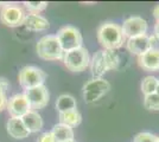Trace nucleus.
Returning a JSON list of instances; mask_svg holds the SVG:
<instances>
[{"label": "nucleus", "mask_w": 159, "mask_h": 142, "mask_svg": "<svg viewBox=\"0 0 159 142\" xmlns=\"http://www.w3.org/2000/svg\"><path fill=\"white\" fill-rule=\"evenodd\" d=\"M98 41L105 50L115 51L124 45L126 38L124 37L122 28L119 24L113 21H105L98 27Z\"/></svg>", "instance_id": "obj_1"}, {"label": "nucleus", "mask_w": 159, "mask_h": 142, "mask_svg": "<svg viewBox=\"0 0 159 142\" xmlns=\"http://www.w3.org/2000/svg\"><path fill=\"white\" fill-rule=\"evenodd\" d=\"M37 54L45 61H58L63 59V50L57 37L55 34H48L42 37L37 43Z\"/></svg>", "instance_id": "obj_2"}, {"label": "nucleus", "mask_w": 159, "mask_h": 142, "mask_svg": "<svg viewBox=\"0 0 159 142\" xmlns=\"http://www.w3.org/2000/svg\"><path fill=\"white\" fill-rule=\"evenodd\" d=\"M64 65L69 71L73 72H81L86 70L90 64V56L86 47L81 46L71 51L64 52L63 54Z\"/></svg>", "instance_id": "obj_3"}, {"label": "nucleus", "mask_w": 159, "mask_h": 142, "mask_svg": "<svg viewBox=\"0 0 159 142\" xmlns=\"http://www.w3.org/2000/svg\"><path fill=\"white\" fill-rule=\"evenodd\" d=\"M56 37L60 41L63 52H68V51H71L75 49H79L82 46V43H83V38H82L80 30L71 25L61 27L57 31Z\"/></svg>", "instance_id": "obj_4"}, {"label": "nucleus", "mask_w": 159, "mask_h": 142, "mask_svg": "<svg viewBox=\"0 0 159 142\" xmlns=\"http://www.w3.org/2000/svg\"><path fill=\"white\" fill-rule=\"evenodd\" d=\"M18 80H19L20 87L27 90L39 85H44V82L47 80V74L37 67L27 65L19 71Z\"/></svg>", "instance_id": "obj_5"}, {"label": "nucleus", "mask_w": 159, "mask_h": 142, "mask_svg": "<svg viewBox=\"0 0 159 142\" xmlns=\"http://www.w3.org/2000/svg\"><path fill=\"white\" fill-rule=\"evenodd\" d=\"M82 90L86 103H94L109 93L111 83L103 78H92L83 85Z\"/></svg>", "instance_id": "obj_6"}, {"label": "nucleus", "mask_w": 159, "mask_h": 142, "mask_svg": "<svg viewBox=\"0 0 159 142\" xmlns=\"http://www.w3.org/2000/svg\"><path fill=\"white\" fill-rule=\"evenodd\" d=\"M24 10L18 5L7 4L4 5L0 11V21L8 27H17L23 25L25 19Z\"/></svg>", "instance_id": "obj_7"}, {"label": "nucleus", "mask_w": 159, "mask_h": 142, "mask_svg": "<svg viewBox=\"0 0 159 142\" xmlns=\"http://www.w3.org/2000/svg\"><path fill=\"white\" fill-rule=\"evenodd\" d=\"M122 33L124 37L129 39V38H134V37H139V36H144L147 34V21L139 15H132V17H128L127 19L124 20L122 25Z\"/></svg>", "instance_id": "obj_8"}, {"label": "nucleus", "mask_w": 159, "mask_h": 142, "mask_svg": "<svg viewBox=\"0 0 159 142\" xmlns=\"http://www.w3.org/2000/svg\"><path fill=\"white\" fill-rule=\"evenodd\" d=\"M24 94L29 101L31 110H36V111L47 107L49 100H50V94L45 85H39L36 88L27 89L25 90Z\"/></svg>", "instance_id": "obj_9"}, {"label": "nucleus", "mask_w": 159, "mask_h": 142, "mask_svg": "<svg viewBox=\"0 0 159 142\" xmlns=\"http://www.w3.org/2000/svg\"><path fill=\"white\" fill-rule=\"evenodd\" d=\"M6 108L10 116L14 118H21L31 110V107L29 104L25 94H16L11 96L7 101Z\"/></svg>", "instance_id": "obj_10"}, {"label": "nucleus", "mask_w": 159, "mask_h": 142, "mask_svg": "<svg viewBox=\"0 0 159 142\" xmlns=\"http://www.w3.org/2000/svg\"><path fill=\"white\" fill-rule=\"evenodd\" d=\"M90 72L93 78H102V76L109 71V65L107 62V56L105 50H99L95 52L90 59Z\"/></svg>", "instance_id": "obj_11"}, {"label": "nucleus", "mask_w": 159, "mask_h": 142, "mask_svg": "<svg viewBox=\"0 0 159 142\" xmlns=\"http://www.w3.org/2000/svg\"><path fill=\"white\" fill-rule=\"evenodd\" d=\"M138 64L145 71H159V51L150 49L138 57Z\"/></svg>", "instance_id": "obj_12"}, {"label": "nucleus", "mask_w": 159, "mask_h": 142, "mask_svg": "<svg viewBox=\"0 0 159 142\" xmlns=\"http://www.w3.org/2000/svg\"><path fill=\"white\" fill-rule=\"evenodd\" d=\"M126 47L131 54L139 57L140 54H145L146 51H148L151 49L150 38H148L147 34L134 37V38H129V39L126 41Z\"/></svg>", "instance_id": "obj_13"}, {"label": "nucleus", "mask_w": 159, "mask_h": 142, "mask_svg": "<svg viewBox=\"0 0 159 142\" xmlns=\"http://www.w3.org/2000/svg\"><path fill=\"white\" fill-rule=\"evenodd\" d=\"M23 25L26 27L29 31L33 32H40V31H45L49 28L50 24L45 17L36 13H27L25 15V19Z\"/></svg>", "instance_id": "obj_14"}, {"label": "nucleus", "mask_w": 159, "mask_h": 142, "mask_svg": "<svg viewBox=\"0 0 159 142\" xmlns=\"http://www.w3.org/2000/svg\"><path fill=\"white\" fill-rule=\"evenodd\" d=\"M6 129H7L8 135L11 136V137H13V139H17V140L25 139V137H27L29 134H30L21 118L11 117V118L7 121Z\"/></svg>", "instance_id": "obj_15"}, {"label": "nucleus", "mask_w": 159, "mask_h": 142, "mask_svg": "<svg viewBox=\"0 0 159 142\" xmlns=\"http://www.w3.org/2000/svg\"><path fill=\"white\" fill-rule=\"evenodd\" d=\"M29 133H38L43 128V118L36 110H30L27 114L21 117Z\"/></svg>", "instance_id": "obj_16"}, {"label": "nucleus", "mask_w": 159, "mask_h": 142, "mask_svg": "<svg viewBox=\"0 0 159 142\" xmlns=\"http://www.w3.org/2000/svg\"><path fill=\"white\" fill-rule=\"evenodd\" d=\"M51 134L53 135L56 142H66L74 140V129L63 123H57L53 126Z\"/></svg>", "instance_id": "obj_17"}, {"label": "nucleus", "mask_w": 159, "mask_h": 142, "mask_svg": "<svg viewBox=\"0 0 159 142\" xmlns=\"http://www.w3.org/2000/svg\"><path fill=\"white\" fill-rule=\"evenodd\" d=\"M56 109H57L58 114L66 113V111L73 110V109H77V102L73 95L62 94L56 100Z\"/></svg>", "instance_id": "obj_18"}, {"label": "nucleus", "mask_w": 159, "mask_h": 142, "mask_svg": "<svg viewBox=\"0 0 159 142\" xmlns=\"http://www.w3.org/2000/svg\"><path fill=\"white\" fill-rule=\"evenodd\" d=\"M81 122H82V115L77 109H73V110L60 114V123H63L71 128L77 127Z\"/></svg>", "instance_id": "obj_19"}, {"label": "nucleus", "mask_w": 159, "mask_h": 142, "mask_svg": "<svg viewBox=\"0 0 159 142\" xmlns=\"http://www.w3.org/2000/svg\"><path fill=\"white\" fill-rule=\"evenodd\" d=\"M157 83H158V78L154 77V76H146V77H144L143 81H141V91H143V94L146 96V95L156 93Z\"/></svg>", "instance_id": "obj_20"}, {"label": "nucleus", "mask_w": 159, "mask_h": 142, "mask_svg": "<svg viewBox=\"0 0 159 142\" xmlns=\"http://www.w3.org/2000/svg\"><path fill=\"white\" fill-rule=\"evenodd\" d=\"M144 107L147 110H159V94L153 93V94L146 95L144 97Z\"/></svg>", "instance_id": "obj_21"}, {"label": "nucleus", "mask_w": 159, "mask_h": 142, "mask_svg": "<svg viewBox=\"0 0 159 142\" xmlns=\"http://www.w3.org/2000/svg\"><path fill=\"white\" fill-rule=\"evenodd\" d=\"M24 6L27 8L29 13H36L38 14L39 12L44 11L48 7L47 1H24Z\"/></svg>", "instance_id": "obj_22"}, {"label": "nucleus", "mask_w": 159, "mask_h": 142, "mask_svg": "<svg viewBox=\"0 0 159 142\" xmlns=\"http://www.w3.org/2000/svg\"><path fill=\"white\" fill-rule=\"evenodd\" d=\"M105 51H106L107 62H108V65H109V70H115V69L119 68L120 58L118 54L115 51H112V50H105Z\"/></svg>", "instance_id": "obj_23"}, {"label": "nucleus", "mask_w": 159, "mask_h": 142, "mask_svg": "<svg viewBox=\"0 0 159 142\" xmlns=\"http://www.w3.org/2000/svg\"><path fill=\"white\" fill-rule=\"evenodd\" d=\"M157 137L158 136H156L152 133L143 131L133 137V142H157Z\"/></svg>", "instance_id": "obj_24"}, {"label": "nucleus", "mask_w": 159, "mask_h": 142, "mask_svg": "<svg viewBox=\"0 0 159 142\" xmlns=\"http://www.w3.org/2000/svg\"><path fill=\"white\" fill-rule=\"evenodd\" d=\"M37 142H56V140H55L53 135L51 134V131H47V133H43L38 137V141Z\"/></svg>", "instance_id": "obj_25"}, {"label": "nucleus", "mask_w": 159, "mask_h": 142, "mask_svg": "<svg viewBox=\"0 0 159 142\" xmlns=\"http://www.w3.org/2000/svg\"><path fill=\"white\" fill-rule=\"evenodd\" d=\"M7 101H8V98H7V96H6V93L0 91V113H1L4 109H6Z\"/></svg>", "instance_id": "obj_26"}, {"label": "nucleus", "mask_w": 159, "mask_h": 142, "mask_svg": "<svg viewBox=\"0 0 159 142\" xmlns=\"http://www.w3.org/2000/svg\"><path fill=\"white\" fill-rule=\"evenodd\" d=\"M8 87H10V83H8V81H7L5 77H0V91L7 93Z\"/></svg>", "instance_id": "obj_27"}, {"label": "nucleus", "mask_w": 159, "mask_h": 142, "mask_svg": "<svg viewBox=\"0 0 159 142\" xmlns=\"http://www.w3.org/2000/svg\"><path fill=\"white\" fill-rule=\"evenodd\" d=\"M153 17L157 20H159V5H157V6L153 8Z\"/></svg>", "instance_id": "obj_28"}, {"label": "nucleus", "mask_w": 159, "mask_h": 142, "mask_svg": "<svg viewBox=\"0 0 159 142\" xmlns=\"http://www.w3.org/2000/svg\"><path fill=\"white\" fill-rule=\"evenodd\" d=\"M154 34L159 37V20H157L154 24Z\"/></svg>", "instance_id": "obj_29"}, {"label": "nucleus", "mask_w": 159, "mask_h": 142, "mask_svg": "<svg viewBox=\"0 0 159 142\" xmlns=\"http://www.w3.org/2000/svg\"><path fill=\"white\" fill-rule=\"evenodd\" d=\"M156 93L159 94V78H158V83H157V89H156Z\"/></svg>", "instance_id": "obj_30"}, {"label": "nucleus", "mask_w": 159, "mask_h": 142, "mask_svg": "<svg viewBox=\"0 0 159 142\" xmlns=\"http://www.w3.org/2000/svg\"><path fill=\"white\" fill-rule=\"evenodd\" d=\"M66 142H75V140H71V141H66Z\"/></svg>", "instance_id": "obj_31"}, {"label": "nucleus", "mask_w": 159, "mask_h": 142, "mask_svg": "<svg viewBox=\"0 0 159 142\" xmlns=\"http://www.w3.org/2000/svg\"><path fill=\"white\" fill-rule=\"evenodd\" d=\"M157 142H159V136L157 137Z\"/></svg>", "instance_id": "obj_32"}]
</instances>
